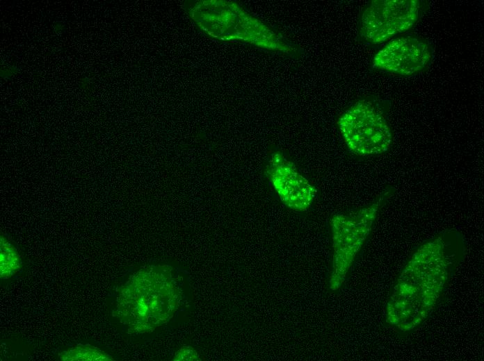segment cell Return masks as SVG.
<instances>
[{"label": "cell", "instance_id": "cell-1", "mask_svg": "<svg viewBox=\"0 0 484 361\" xmlns=\"http://www.w3.org/2000/svg\"><path fill=\"white\" fill-rule=\"evenodd\" d=\"M466 246L455 229L419 245L396 279L385 305L386 323L410 332L429 317L465 258Z\"/></svg>", "mask_w": 484, "mask_h": 361}, {"label": "cell", "instance_id": "cell-2", "mask_svg": "<svg viewBox=\"0 0 484 361\" xmlns=\"http://www.w3.org/2000/svg\"><path fill=\"white\" fill-rule=\"evenodd\" d=\"M181 299L170 267L150 266L137 271L120 288L113 314L127 326L129 333H150L172 317Z\"/></svg>", "mask_w": 484, "mask_h": 361}, {"label": "cell", "instance_id": "cell-3", "mask_svg": "<svg viewBox=\"0 0 484 361\" xmlns=\"http://www.w3.org/2000/svg\"><path fill=\"white\" fill-rule=\"evenodd\" d=\"M396 189L386 186L372 202L362 208L337 213L330 219L332 258L328 278L330 291H337L358 253L368 240L382 208L394 196Z\"/></svg>", "mask_w": 484, "mask_h": 361}, {"label": "cell", "instance_id": "cell-4", "mask_svg": "<svg viewBox=\"0 0 484 361\" xmlns=\"http://www.w3.org/2000/svg\"><path fill=\"white\" fill-rule=\"evenodd\" d=\"M389 105L378 99L357 100L340 115L337 126L348 149L358 156H376L389 151L393 133Z\"/></svg>", "mask_w": 484, "mask_h": 361}, {"label": "cell", "instance_id": "cell-5", "mask_svg": "<svg viewBox=\"0 0 484 361\" xmlns=\"http://www.w3.org/2000/svg\"><path fill=\"white\" fill-rule=\"evenodd\" d=\"M424 10L420 0L371 1L362 12L360 35L369 44H380L410 30Z\"/></svg>", "mask_w": 484, "mask_h": 361}, {"label": "cell", "instance_id": "cell-6", "mask_svg": "<svg viewBox=\"0 0 484 361\" xmlns=\"http://www.w3.org/2000/svg\"><path fill=\"white\" fill-rule=\"evenodd\" d=\"M433 49L424 38L407 35L387 42L373 56V67L396 75L410 76L426 69Z\"/></svg>", "mask_w": 484, "mask_h": 361}, {"label": "cell", "instance_id": "cell-7", "mask_svg": "<svg viewBox=\"0 0 484 361\" xmlns=\"http://www.w3.org/2000/svg\"><path fill=\"white\" fill-rule=\"evenodd\" d=\"M265 174L281 202L289 209L306 211L317 194V189L281 152L271 154Z\"/></svg>", "mask_w": 484, "mask_h": 361}, {"label": "cell", "instance_id": "cell-8", "mask_svg": "<svg viewBox=\"0 0 484 361\" xmlns=\"http://www.w3.org/2000/svg\"><path fill=\"white\" fill-rule=\"evenodd\" d=\"M0 244V277L8 279L21 269L22 260L13 244L2 235Z\"/></svg>", "mask_w": 484, "mask_h": 361}, {"label": "cell", "instance_id": "cell-9", "mask_svg": "<svg viewBox=\"0 0 484 361\" xmlns=\"http://www.w3.org/2000/svg\"><path fill=\"white\" fill-rule=\"evenodd\" d=\"M62 361H112L113 358L105 351L90 344H78L58 353Z\"/></svg>", "mask_w": 484, "mask_h": 361}, {"label": "cell", "instance_id": "cell-10", "mask_svg": "<svg viewBox=\"0 0 484 361\" xmlns=\"http://www.w3.org/2000/svg\"><path fill=\"white\" fill-rule=\"evenodd\" d=\"M200 356L197 351L193 347L189 346H184L181 347L173 357L172 360L184 361V360H200Z\"/></svg>", "mask_w": 484, "mask_h": 361}, {"label": "cell", "instance_id": "cell-11", "mask_svg": "<svg viewBox=\"0 0 484 361\" xmlns=\"http://www.w3.org/2000/svg\"><path fill=\"white\" fill-rule=\"evenodd\" d=\"M17 73V69L12 66L1 70V76L3 78H9Z\"/></svg>", "mask_w": 484, "mask_h": 361}]
</instances>
